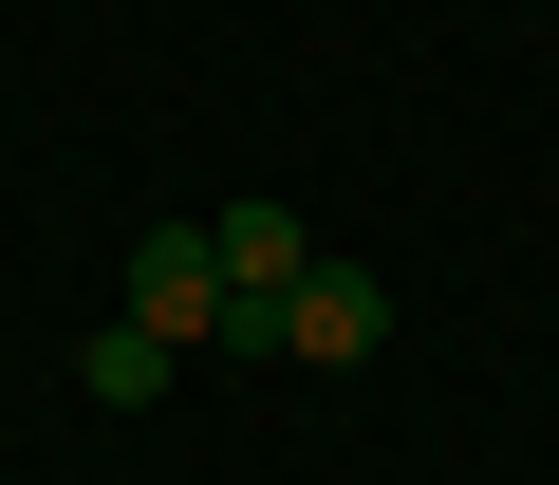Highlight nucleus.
<instances>
[{
    "label": "nucleus",
    "mask_w": 559,
    "mask_h": 485,
    "mask_svg": "<svg viewBox=\"0 0 559 485\" xmlns=\"http://www.w3.org/2000/svg\"><path fill=\"white\" fill-rule=\"evenodd\" d=\"M131 318H150L168 355H280V336H261V299L224 281V242H205V224H150V242H131Z\"/></svg>",
    "instance_id": "nucleus-1"
},
{
    "label": "nucleus",
    "mask_w": 559,
    "mask_h": 485,
    "mask_svg": "<svg viewBox=\"0 0 559 485\" xmlns=\"http://www.w3.org/2000/svg\"><path fill=\"white\" fill-rule=\"evenodd\" d=\"M280 355H299V374H373V355H392V281L318 242V262H299V299H280Z\"/></svg>",
    "instance_id": "nucleus-2"
},
{
    "label": "nucleus",
    "mask_w": 559,
    "mask_h": 485,
    "mask_svg": "<svg viewBox=\"0 0 559 485\" xmlns=\"http://www.w3.org/2000/svg\"><path fill=\"white\" fill-rule=\"evenodd\" d=\"M205 242H224V281H242V299H261V336H280V299H299V262H318V224H299V205H224Z\"/></svg>",
    "instance_id": "nucleus-3"
},
{
    "label": "nucleus",
    "mask_w": 559,
    "mask_h": 485,
    "mask_svg": "<svg viewBox=\"0 0 559 485\" xmlns=\"http://www.w3.org/2000/svg\"><path fill=\"white\" fill-rule=\"evenodd\" d=\"M168 374H187V355H168L150 318H94V355H75V392H94V411H150Z\"/></svg>",
    "instance_id": "nucleus-4"
},
{
    "label": "nucleus",
    "mask_w": 559,
    "mask_h": 485,
    "mask_svg": "<svg viewBox=\"0 0 559 485\" xmlns=\"http://www.w3.org/2000/svg\"><path fill=\"white\" fill-rule=\"evenodd\" d=\"M0 485H20V466H0Z\"/></svg>",
    "instance_id": "nucleus-5"
}]
</instances>
